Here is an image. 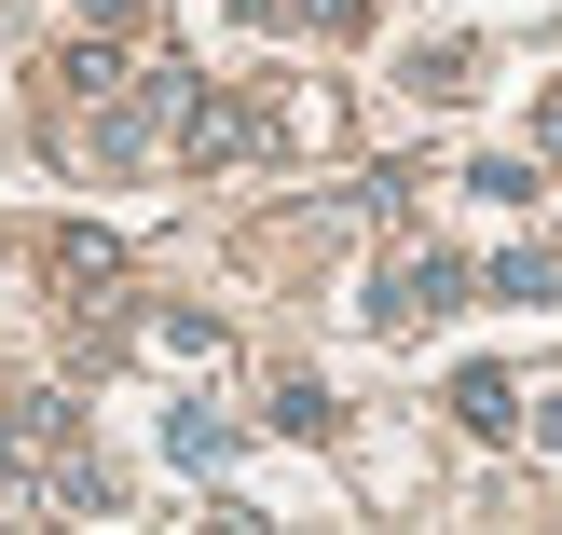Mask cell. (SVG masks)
<instances>
[{
  "label": "cell",
  "instance_id": "obj_1",
  "mask_svg": "<svg viewBox=\"0 0 562 535\" xmlns=\"http://www.w3.org/2000/svg\"><path fill=\"white\" fill-rule=\"evenodd\" d=\"M69 439H82V399H69V384L14 399V412H0V481H42V467L69 454Z\"/></svg>",
  "mask_w": 562,
  "mask_h": 535
},
{
  "label": "cell",
  "instance_id": "obj_2",
  "mask_svg": "<svg viewBox=\"0 0 562 535\" xmlns=\"http://www.w3.org/2000/svg\"><path fill=\"white\" fill-rule=\"evenodd\" d=\"M467 289H481L467 261H398V275L371 289V330H384V344H398V330H439V316H453Z\"/></svg>",
  "mask_w": 562,
  "mask_h": 535
},
{
  "label": "cell",
  "instance_id": "obj_3",
  "mask_svg": "<svg viewBox=\"0 0 562 535\" xmlns=\"http://www.w3.org/2000/svg\"><path fill=\"white\" fill-rule=\"evenodd\" d=\"M27 494H42V509H82V522H110V509H124V494H110V467L82 454V439H69V454H55V467H42Z\"/></svg>",
  "mask_w": 562,
  "mask_h": 535
},
{
  "label": "cell",
  "instance_id": "obj_4",
  "mask_svg": "<svg viewBox=\"0 0 562 535\" xmlns=\"http://www.w3.org/2000/svg\"><path fill=\"white\" fill-rule=\"evenodd\" d=\"M179 152H192V165H234V152H247V110L192 82V110H179Z\"/></svg>",
  "mask_w": 562,
  "mask_h": 535
},
{
  "label": "cell",
  "instance_id": "obj_5",
  "mask_svg": "<svg viewBox=\"0 0 562 535\" xmlns=\"http://www.w3.org/2000/svg\"><path fill=\"white\" fill-rule=\"evenodd\" d=\"M453 412H467V426H481V439H508V412H521V384H508V371H467V384H453Z\"/></svg>",
  "mask_w": 562,
  "mask_h": 535
},
{
  "label": "cell",
  "instance_id": "obj_6",
  "mask_svg": "<svg viewBox=\"0 0 562 535\" xmlns=\"http://www.w3.org/2000/svg\"><path fill=\"white\" fill-rule=\"evenodd\" d=\"M55 275H69V289H110V275H124V247H110V234H55Z\"/></svg>",
  "mask_w": 562,
  "mask_h": 535
},
{
  "label": "cell",
  "instance_id": "obj_7",
  "mask_svg": "<svg viewBox=\"0 0 562 535\" xmlns=\"http://www.w3.org/2000/svg\"><path fill=\"white\" fill-rule=\"evenodd\" d=\"M274 426H289V439H329L344 412H329V384H274Z\"/></svg>",
  "mask_w": 562,
  "mask_h": 535
},
{
  "label": "cell",
  "instance_id": "obj_8",
  "mask_svg": "<svg viewBox=\"0 0 562 535\" xmlns=\"http://www.w3.org/2000/svg\"><path fill=\"white\" fill-rule=\"evenodd\" d=\"M165 454H179V467H220V454H234V426H220V412H179V426H165Z\"/></svg>",
  "mask_w": 562,
  "mask_h": 535
},
{
  "label": "cell",
  "instance_id": "obj_9",
  "mask_svg": "<svg viewBox=\"0 0 562 535\" xmlns=\"http://www.w3.org/2000/svg\"><path fill=\"white\" fill-rule=\"evenodd\" d=\"M494 289H508V302H549V289H562V261H536V247H508V261H494Z\"/></svg>",
  "mask_w": 562,
  "mask_h": 535
},
{
  "label": "cell",
  "instance_id": "obj_10",
  "mask_svg": "<svg viewBox=\"0 0 562 535\" xmlns=\"http://www.w3.org/2000/svg\"><path fill=\"white\" fill-rule=\"evenodd\" d=\"M289 14H302V27H357L371 0H289Z\"/></svg>",
  "mask_w": 562,
  "mask_h": 535
},
{
  "label": "cell",
  "instance_id": "obj_11",
  "mask_svg": "<svg viewBox=\"0 0 562 535\" xmlns=\"http://www.w3.org/2000/svg\"><path fill=\"white\" fill-rule=\"evenodd\" d=\"M536 137H549V152H562V97H549V110H536Z\"/></svg>",
  "mask_w": 562,
  "mask_h": 535
}]
</instances>
